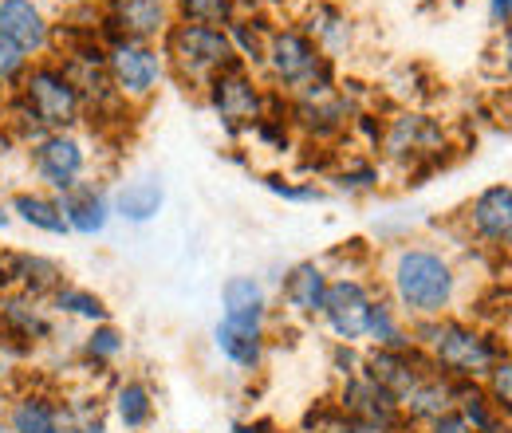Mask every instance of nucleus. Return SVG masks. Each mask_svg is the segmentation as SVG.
<instances>
[{
    "instance_id": "1",
    "label": "nucleus",
    "mask_w": 512,
    "mask_h": 433,
    "mask_svg": "<svg viewBox=\"0 0 512 433\" xmlns=\"http://www.w3.org/2000/svg\"><path fill=\"white\" fill-rule=\"evenodd\" d=\"M390 292L402 315L418 319H442L457 296V272L442 252L434 248H402L390 268Z\"/></svg>"
},
{
    "instance_id": "2",
    "label": "nucleus",
    "mask_w": 512,
    "mask_h": 433,
    "mask_svg": "<svg viewBox=\"0 0 512 433\" xmlns=\"http://www.w3.org/2000/svg\"><path fill=\"white\" fill-rule=\"evenodd\" d=\"M264 67L276 83V91H288L296 103L335 95L331 60L316 48V40L304 28H272L264 44Z\"/></svg>"
},
{
    "instance_id": "3",
    "label": "nucleus",
    "mask_w": 512,
    "mask_h": 433,
    "mask_svg": "<svg viewBox=\"0 0 512 433\" xmlns=\"http://www.w3.org/2000/svg\"><path fill=\"white\" fill-rule=\"evenodd\" d=\"M410 335H414V347L418 343L430 347V363L438 367L442 378H453V382L485 378L501 359L497 343L461 319H418Z\"/></svg>"
},
{
    "instance_id": "4",
    "label": "nucleus",
    "mask_w": 512,
    "mask_h": 433,
    "mask_svg": "<svg viewBox=\"0 0 512 433\" xmlns=\"http://www.w3.org/2000/svg\"><path fill=\"white\" fill-rule=\"evenodd\" d=\"M162 56H166V71L190 87H201L221 75L225 67H233L237 52H233V40L225 28H213V24H190V20H174V28L166 32V40L158 44Z\"/></svg>"
},
{
    "instance_id": "5",
    "label": "nucleus",
    "mask_w": 512,
    "mask_h": 433,
    "mask_svg": "<svg viewBox=\"0 0 512 433\" xmlns=\"http://www.w3.org/2000/svg\"><path fill=\"white\" fill-rule=\"evenodd\" d=\"M12 99L24 107V115L40 134H56V130H75L83 123V95L71 83L60 60H36L28 67L24 83L12 91Z\"/></svg>"
},
{
    "instance_id": "6",
    "label": "nucleus",
    "mask_w": 512,
    "mask_h": 433,
    "mask_svg": "<svg viewBox=\"0 0 512 433\" xmlns=\"http://www.w3.org/2000/svg\"><path fill=\"white\" fill-rule=\"evenodd\" d=\"M205 99H209L213 115L221 119V126L233 134L253 130L268 115V91L256 83L253 67H245V63H233L221 75H213L205 83Z\"/></svg>"
},
{
    "instance_id": "7",
    "label": "nucleus",
    "mask_w": 512,
    "mask_h": 433,
    "mask_svg": "<svg viewBox=\"0 0 512 433\" xmlns=\"http://www.w3.org/2000/svg\"><path fill=\"white\" fill-rule=\"evenodd\" d=\"M166 75L170 71H166V56L158 44L107 40V79L123 103H130V107L146 103Z\"/></svg>"
},
{
    "instance_id": "8",
    "label": "nucleus",
    "mask_w": 512,
    "mask_h": 433,
    "mask_svg": "<svg viewBox=\"0 0 512 433\" xmlns=\"http://www.w3.org/2000/svg\"><path fill=\"white\" fill-rule=\"evenodd\" d=\"M28 166H32V178L40 189L67 193L79 182H87L91 154H87V142L75 130H56V134H40L28 146Z\"/></svg>"
},
{
    "instance_id": "9",
    "label": "nucleus",
    "mask_w": 512,
    "mask_h": 433,
    "mask_svg": "<svg viewBox=\"0 0 512 433\" xmlns=\"http://www.w3.org/2000/svg\"><path fill=\"white\" fill-rule=\"evenodd\" d=\"M174 0H107L103 4V44L107 40H138L162 44L174 28Z\"/></svg>"
},
{
    "instance_id": "10",
    "label": "nucleus",
    "mask_w": 512,
    "mask_h": 433,
    "mask_svg": "<svg viewBox=\"0 0 512 433\" xmlns=\"http://www.w3.org/2000/svg\"><path fill=\"white\" fill-rule=\"evenodd\" d=\"M371 304H375L371 288H367L359 276H343V280H331L320 319L327 323V331H331L339 343H351V347H355L359 339H367Z\"/></svg>"
},
{
    "instance_id": "11",
    "label": "nucleus",
    "mask_w": 512,
    "mask_h": 433,
    "mask_svg": "<svg viewBox=\"0 0 512 433\" xmlns=\"http://www.w3.org/2000/svg\"><path fill=\"white\" fill-rule=\"evenodd\" d=\"M56 335V319L44 300L0 292V347H36Z\"/></svg>"
},
{
    "instance_id": "12",
    "label": "nucleus",
    "mask_w": 512,
    "mask_h": 433,
    "mask_svg": "<svg viewBox=\"0 0 512 433\" xmlns=\"http://www.w3.org/2000/svg\"><path fill=\"white\" fill-rule=\"evenodd\" d=\"M339 414L355 418V422H367L383 433H398L406 426L402 418V402L394 394H386L383 386H375L367 374H355L343 382L339 390Z\"/></svg>"
},
{
    "instance_id": "13",
    "label": "nucleus",
    "mask_w": 512,
    "mask_h": 433,
    "mask_svg": "<svg viewBox=\"0 0 512 433\" xmlns=\"http://www.w3.org/2000/svg\"><path fill=\"white\" fill-rule=\"evenodd\" d=\"M0 36H8L32 60H48L56 48V24L36 0H0Z\"/></svg>"
},
{
    "instance_id": "14",
    "label": "nucleus",
    "mask_w": 512,
    "mask_h": 433,
    "mask_svg": "<svg viewBox=\"0 0 512 433\" xmlns=\"http://www.w3.org/2000/svg\"><path fill=\"white\" fill-rule=\"evenodd\" d=\"M375 386H383L386 394H394L398 402L426 378L430 371V363L418 355V347H410V351H390V347H375L371 355H363V371Z\"/></svg>"
},
{
    "instance_id": "15",
    "label": "nucleus",
    "mask_w": 512,
    "mask_h": 433,
    "mask_svg": "<svg viewBox=\"0 0 512 433\" xmlns=\"http://www.w3.org/2000/svg\"><path fill=\"white\" fill-rule=\"evenodd\" d=\"M8 433H71V402L48 390H24L8 406Z\"/></svg>"
},
{
    "instance_id": "16",
    "label": "nucleus",
    "mask_w": 512,
    "mask_h": 433,
    "mask_svg": "<svg viewBox=\"0 0 512 433\" xmlns=\"http://www.w3.org/2000/svg\"><path fill=\"white\" fill-rule=\"evenodd\" d=\"M60 205H64V221L75 237H103L115 209H111V193L99 186V182H79L75 189L60 193Z\"/></svg>"
},
{
    "instance_id": "17",
    "label": "nucleus",
    "mask_w": 512,
    "mask_h": 433,
    "mask_svg": "<svg viewBox=\"0 0 512 433\" xmlns=\"http://www.w3.org/2000/svg\"><path fill=\"white\" fill-rule=\"evenodd\" d=\"M264 323H268V319L221 315V323L213 327V343H217V351H221L233 367H241V371H256V367L264 363V339H268Z\"/></svg>"
},
{
    "instance_id": "18",
    "label": "nucleus",
    "mask_w": 512,
    "mask_h": 433,
    "mask_svg": "<svg viewBox=\"0 0 512 433\" xmlns=\"http://www.w3.org/2000/svg\"><path fill=\"white\" fill-rule=\"evenodd\" d=\"M383 146L394 162H418V158H430L438 154L442 146V126L426 115H398L394 123L383 130Z\"/></svg>"
},
{
    "instance_id": "19",
    "label": "nucleus",
    "mask_w": 512,
    "mask_h": 433,
    "mask_svg": "<svg viewBox=\"0 0 512 433\" xmlns=\"http://www.w3.org/2000/svg\"><path fill=\"white\" fill-rule=\"evenodd\" d=\"M473 233L493 248H512V186L481 189L469 205Z\"/></svg>"
},
{
    "instance_id": "20",
    "label": "nucleus",
    "mask_w": 512,
    "mask_h": 433,
    "mask_svg": "<svg viewBox=\"0 0 512 433\" xmlns=\"http://www.w3.org/2000/svg\"><path fill=\"white\" fill-rule=\"evenodd\" d=\"M166 205V189H162V178L158 174H134V178H123L115 193H111V209L115 217H123L127 225H146L162 213Z\"/></svg>"
},
{
    "instance_id": "21",
    "label": "nucleus",
    "mask_w": 512,
    "mask_h": 433,
    "mask_svg": "<svg viewBox=\"0 0 512 433\" xmlns=\"http://www.w3.org/2000/svg\"><path fill=\"white\" fill-rule=\"evenodd\" d=\"M327 288H331V276L327 268L316 260H300L288 268V276L280 280V292H284V304L292 315H304V319H316L327 300Z\"/></svg>"
},
{
    "instance_id": "22",
    "label": "nucleus",
    "mask_w": 512,
    "mask_h": 433,
    "mask_svg": "<svg viewBox=\"0 0 512 433\" xmlns=\"http://www.w3.org/2000/svg\"><path fill=\"white\" fill-rule=\"evenodd\" d=\"M12 217L16 225L32 229V233H44V237H67L64 221V205H60V193H48V189H16L12 197Z\"/></svg>"
},
{
    "instance_id": "23",
    "label": "nucleus",
    "mask_w": 512,
    "mask_h": 433,
    "mask_svg": "<svg viewBox=\"0 0 512 433\" xmlns=\"http://www.w3.org/2000/svg\"><path fill=\"white\" fill-rule=\"evenodd\" d=\"M453 410V382L442 378V374H426L406 398H402V418L406 422H434V418H442Z\"/></svg>"
},
{
    "instance_id": "24",
    "label": "nucleus",
    "mask_w": 512,
    "mask_h": 433,
    "mask_svg": "<svg viewBox=\"0 0 512 433\" xmlns=\"http://www.w3.org/2000/svg\"><path fill=\"white\" fill-rule=\"evenodd\" d=\"M304 32L316 40V48H320L327 60H335L339 52L351 48V20L335 4H316L312 16H308V24H304Z\"/></svg>"
},
{
    "instance_id": "25",
    "label": "nucleus",
    "mask_w": 512,
    "mask_h": 433,
    "mask_svg": "<svg viewBox=\"0 0 512 433\" xmlns=\"http://www.w3.org/2000/svg\"><path fill=\"white\" fill-rule=\"evenodd\" d=\"M111 410H115V418H119V426H123V430L138 433L154 422V394H150V386H146V382L127 378V382H119V386H115Z\"/></svg>"
},
{
    "instance_id": "26",
    "label": "nucleus",
    "mask_w": 512,
    "mask_h": 433,
    "mask_svg": "<svg viewBox=\"0 0 512 433\" xmlns=\"http://www.w3.org/2000/svg\"><path fill=\"white\" fill-rule=\"evenodd\" d=\"M221 315H241V319H268V292L256 276H229L221 284Z\"/></svg>"
},
{
    "instance_id": "27",
    "label": "nucleus",
    "mask_w": 512,
    "mask_h": 433,
    "mask_svg": "<svg viewBox=\"0 0 512 433\" xmlns=\"http://www.w3.org/2000/svg\"><path fill=\"white\" fill-rule=\"evenodd\" d=\"M48 308L56 311V315H64V319H79V323H87V327L111 319V308H107L103 296H95L91 288H79V284H71V280L48 300Z\"/></svg>"
},
{
    "instance_id": "28",
    "label": "nucleus",
    "mask_w": 512,
    "mask_h": 433,
    "mask_svg": "<svg viewBox=\"0 0 512 433\" xmlns=\"http://www.w3.org/2000/svg\"><path fill=\"white\" fill-rule=\"evenodd\" d=\"M123 351H127V335L107 319V323H95L87 335H83V359L91 363V367H111V363H119L123 359Z\"/></svg>"
},
{
    "instance_id": "29",
    "label": "nucleus",
    "mask_w": 512,
    "mask_h": 433,
    "mask_svg": "<svg viewBox=\"0 0 512 433\" xmlns=\"http://www.w3.org/2000/svg\"><path fill=\"white\" fill-rule=\"evenodd\" d=\"M241 12V0H174V16L190 20V24H213V28H229Z\"/></svg>"
},
{
    "instance_id": "30",
    "label": "nucleus",
    "mask_w": 512,
    "mask_h": 433,
    "mask_svg": "<svg viewBox=\"0 0 512 433\" xmlns=\"http://www.w3.org/2000/svg\"><path fill=\"white\" fill-rule=\"evenodd\" d=\"M32 63H36L32 56H24L8 36H0V95H12L24 83V75H28Z\"/></svg>"
},
{
    "instance_id": "31",
    "label": "nucleus",
    "mask_w": 512,
    "mask_h": 433,
    "mask_svg": "<svg viewBox=\"0 0 512 433\" xmlns=\"http://www.w3.org/2000/svg\"><path fill=\"white\" fill-rule=\"evenodd\" d=\"M375 186H379V170L371 162H355V166L335 174V189H343V193H367Z\"/></svg>"
},
{
    "instance_id": "32",
    "label": "nucleus",
    "mask_w": 512,
    "mask_h": 433,
    "mask_svg": "<svg viewBox=\"0 0 512 433\" xmlns=\"http://www.w3.org/2000/svg\"><path fill=\"white\" fill-rule=\"evenodd\" d=\"M485 378H489V398H493V406L512 414V359H497L493 371L485 374Z\"/></svg>"
},
{
    "instance_id": "33",
    "label": "nucleus",
    "mask_w": 512,
    "mask_h": 433,
    "mask_svg": "<svg viewBox=\"0 0 512 433\" xmlns=\"http://www.w3.org/2000/svg\"><path fill=\"white\" fill-rule=\"evenodd\" d=\"M264 186L272 189L276 197H288V201H320L323 197L320 189H316V182L296 186V182H284V178H264Z\"/></svg>"
},
{
    "instance_id": "34",
    "label": "nucleus",
    "mask_w": 512,
    "mask_h": 433,
    "mask_svg": "<svg viewBox=\"0 0 512 433\" xmlns=\"http://www.w3.org/2000/svg\"><path fill=\"white\" fill-rule=\"evenodd\" d=\"M316 433H383L375 430V426H367V422H355V418H347V414H331V418H323Z\"/></svg>"
},
{
    "instance_id": "35",
    "label": "nucleus",
    "mask_w": 512,
    "mask_h": 433,
    "mask_svg": "<svg viewBox=\"0 0 512 433\" xmlns=\"http://www.w3.org/2000/svg\"><path fill=\"white\" fill-rule=\"evenodd\" d=\"M430 433H477L457 410H449V414H442V418H434L430 422Z\"/></svg>"
},
{
    "instance_id": "36",
    "label": "nucleus",
    "mask_w": 512,
    "mask_h": 433,
    "mask_svg": "<svg viewBox=\"0 0 512 433\" xmlns=\"http://www.w3.org/2000/svg\"><path fill=\"white\" fill-rule=\"evenodd\" d=\"M489 12H493V20H497V24H512V0H493V8H489Z\"/></svg>"
},
{
    "instance_id": "37",
    "label": "nucleus",
    "mask_w": 512,
    "mask_h": 433,
    "mask_svg": "<svg viewBox=\"0 0 512 433\" xmlns=\"http://www.w3.org/2000/svg\"><path fill=\"white\" fill-rule=\"evenodd\" d=\"M16 225V217H12V201L8 197H0V233H8Z\"/></svg>"
},
{
    "instance_id": "38",
    "label": "nucleus",
    "mask_w": 512,
    "mask_h": 433,
    "mask_svg": "<svg viewBox=\"0 0 512 433\" xmlns=\"http://www.w3.org/2000/svg\"><path fill=\"white\" fill-rule=\"evenodd\" d=\"M71 433H111V430H107L99 418H91V422H75V426H71Z\"/></svg>"
},
{
    "instance_id": "39",
    "label": "nucleus",
    "mask_w": 512,
    "mask_h": 433,
    "mask_svg": "<svg viewBox=\"0 0 512 433\" xmlns=\"http://www.w3.org/2000/svg\"><path fill=\"white\" fill-rule=\"evenodd\" d=\"M233 433H272L268 422H241V426H233Z\"/></svg>"
},
{
    "instance_id": "40",
    "label": "nucleus",
    "mask_w": 512,
    "mask_h": 433,
    "mask_svg": "<svg viewBox=\"0 0 512 433\" xmlns=\"http://www.w3.org/2000/svg\"><path fill=\"white\" fill-rule=\"evenodd\" d=\"M505 67L512 71V28L505 32Z\"/></svg>"
},
{
    "instance_id": "41",
    "label": "nucleus",
    "mask_w": 512,
    "mask_h": 433,
    "mask_svg": "<svg viewBox=\"0 0 512 433\" xmlns=\"http://www.w3.org/2000/svg\"><path fill=\"white\" fill-rule=\"evenodd\" d=\"M272 433H280V430H272Z\"/></svg>"
},
{
    "instance_id": "42",
    "label": "nucleus",
    "mask_w": 512,
    "mask_h": 433,
    "mask_svg": "<svg viewBox=\"0 0 512 433\" xmlns=\"http://www.w3.org/2000/svg\"><path fill=\"white\" fill-rule=\"evenodd\" d=\"M0 99H4V95H0Z\"/></svg>"
}]
</instances>
